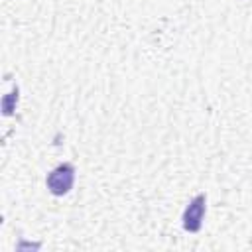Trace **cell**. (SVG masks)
I'll use <instances>...</instances> for the list:
<instances>
[{"instance_id": "2", "label": "cell", "mask_w": 252, "mask_h": 252, "mask_svg": "<svg viewBox=\"0 0 252 252\" xmlns=\"http://www.w3.org/2000/svg\"><path fill=\"white\" fill-rule=\"evenodd\" d=\"M205 213H207V195L199 193L187 203V207L181 215L183 228L187 232H199L203 226V220H205Z\"/></svg>"}, {"instance_id": "1", "label": "cell", "mask_w": 252, "mask_h": 252, "mask_svg": "<svg viewBox=\"0 0 252 252\" xmlns=\"http://www.w3.org/2000/svg\"><path fill=\"white\" fill-rule=\"evenodd\" d=\"M75 175H77V169L71 161H63L59 163L57 167H53L47 177H45V185H47V191L55 197H63L67 195L73 185H75Z\"/></svg>"}, {"instance_id": "3", "label": "cell", "mask_w": 252, "mask_h": 252, "mask_svg": "<svg viewBox=\"0 0 252 252\" xmlns=\"http://www.w3.org/2000/svg\"><path fill=\"white\" fill-rule=\"evenodd\" d=\"M18 102V87L12 91V93H8L6 96H4V100H2V110H4V114L6 116H10L12 112H14V104Z\"/></svg>"}]
</instances>
